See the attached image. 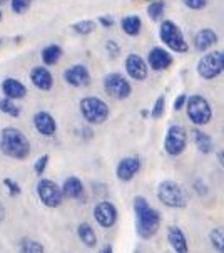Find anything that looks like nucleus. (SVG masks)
<instances>
[{"instance_id": "obj_1", "label": "nucleus", "mask_w": 224, "mask_h": 253, "mask_svg": "<svg viewBox=\"0 0 224 253\" xmlns=\"http://www.w3.org/2000/svg\"><path fill=\"white\" fill-rule=\"evenodd\" d=\"M132 210L136 216V233L142 240H150L156 237L161 228V213L159 210L150 207V203L144 196L137 195L132 201Z\"/></svg>"}, {"instance_id": "obj_2", "label": "nucleus", "mask_w": 224, "mask_h": 253, "mask_svg": "<svg viewBox=\"0 0 224 253\" xmlns=\"http://www.w3.org/2000/svg\"><path fill=\"white\" fill-rule=\"evenodd\" d=\"M32 146L27 136L19 127L5 126L0 131V153L15 161H25L30 156Z\"/></svg>"}, {"instance_id": "obj_3", "label": "nucleus", "mask_w": 224, "mask_h": 253, "mask_svg": "<svg viewBox=\"0 0 224 253\" xmlns=\"http://www.w3.org/2000/svg\"><path fill=\"white\" fill-rule=\"evenodd\" d=\"M79 113L89 126H101L111 116L109 104L99 96H84L79 101Z\"/></svg>"}, {"instance_id": "obj_4", "label": "nucleus", "mask_w": 224, "mask_h": 253, "mask_svg": "<svg viewBox=\"0 0 224 253\" xmlns=\"http://www.w3.org/2000/svg\"><path fill=\"white\" fill-rule=\"evenodd\" d=\"M159 39L164 44L169 52L174 54H186L189 50V44L183 34V29L179 27L174 20L162 19L159 22Z\"/></svg>"}, {"instance_id": "obj_5", "label": "nucleus", "mask_w": 224, "mask_h": 253, "mask_svg": "<svg viewBox=\"0 0 224 253\" xmlns=\"http://www.w3.org/2000/svg\"><path fill=\"white\" fill-rule=\"evenodd\" d=\"M184 109H186L187 119L196 127H204L213 121V116H214L213 106L201 94H191V96H187Z\"/></svg>"}, {"instance_id": "obj_6", "label": "nucleus", "mask_w": 224, "mask_h": 253, "mask_svg": "<svg viewBox=\"0 0 224 253\" xmlns=\"http://www.w3.org/2000/svg\"><path fill=\"white\" fill-rule=\"evenodd\" d=\"M157 198L164 207L172 210H184L187 207L186 193L172 179H162L157 184Z\"/></svg>"}, {"instance_id": "obj_7", "label": "nucleus", "mask_w": 224, "mask_h": 253, "mask_svg": "<svg viewBox=\"0 0 224 253\" xmlns=\"http://www.w3.org/2000/svg\"><path fill=\"white\" fill-rule=\"evenodd\" d=\"M196 72L202 81H214L224 72L223 50H208L196 64Z\"/></svg>"}, {"instance_id": "obj_8", "label": "nucleus", "mask_w": 224, "mask_h": 253, "mask_svg": "<svg viewBox=\"0 0 224 253\" xmlns=\"http://www.w3.org/2000/svg\"><path fill=\"white\" fill-rule=\"evenodd\" d=\"M104 91L109 97L115 101H126L132 94V84L127 76L120 74V72H109L102 79Z\"/></svg>"}, {"instance_id": "obj_9", "label": "nucleus", "mask_w": 224, "mask_h": 253, "mask_svg": "<svg viewBox=\"0 0 224 253\" xmlns=\"http://www.w3.org/2000/svg\"><path fill=\"white\" fill-rule=\"evenodd\" d=\"M187 148V131L181 124H171L164 134V151L167 156L178 158Z\"/></svg>"}, {"instance_id": "obj_10", "label": "nucleus", "mask_w": 224, "mask_h": 253, "mask_svg": "<svg viewBox=\"0 0 224 253\" xmlns=\"http://www.w3.org/2000/svg\"><path fill=\"white\" fill-rule=\"evenodd\" d=\"M36 193L40 200V203L44 207L54 210V208H59L64 201V196H62V191H60V186L55 181L49 178H40L36 184Z\"/></svg>"}, {"instance_id": "obj_11", "label": "nucleus", "mask_w": 224, "mask_h": 253, "mask_svg": "<svg viewBox=\"0 0 224 253\" xmlns=\"http://www.w3.org/2000/svg\"><path fill=\"white\" fill-rule=\"evenodd\" d=\"M94 220L101 228L104 230H109L112 226L117 223L119 220V211H117V207H115L112 201L109 200H101L96 203V207H94Z\"/></svg>"}, {"instance_id": "obj_12", "label": "nucleus", "mask_w": 224, "mask_h": 253, "mask_svg": "<svg viewBox=\"0 0 224 253\" xmlns=\"http://www.w3.org/2000/svg\"><path fill=\"white\" fill-rule=\"evenodd\" d=\"M124 71L129 79L137 81V83H144L149 77V67L146 64V59L141 54L131 52L124 59Z\"/></svg>"}, {"instance_id": "obj_13", "label": "nucleus", "mask_w": 224, "mask_h": 253, "mask_svg": "<svg viewBox=\"0 0 224 253\" xmlns=\"http://www.w3.org/2000/svg\"><path fill=\"white\" fill-rule=\"evenodd\" d=\"M62 79H64V83L67 85H71V87L82 89V87H87L90 84V71L85 64H80V62L72 64L67 69H64Z\"/></svg>"}, {"instance_id": "obj_14", "label": "nucleus", "mask_w": 224, "mask_h": 253, "mask_svg": "<svg viewBox=\"0 0 224 253\" xmlns=\"http://www.w3.org/2000/svg\"><path fill=\"white\" fill-rule=\"evenodd\" d=\"M174 62V55L172 52L166 49V47L156 45L148 52V59H146V64H148L149 71L154 72H162L167 71Z\"/></svg>"}, {"instance_id": "obj_15", "label": "nucleus", "mask_w": 224, "mask_h": 253, "mask_svg": "<svg viewBox=\"0 0 224 253\" xmlns=\"http://www.w3.org/2000/svg\"><path fill=\"white\" fill-rule=\"evenodd\" d=\"M141 169H142V161L137 154L126 156L117 163V166H115V178H117L120 183H129L139 174Z\"/></svg>"}, {"instance_id": "obj_16", "label": "nucleus", "mask_w": 224, "mask_h": 253, "mask_svg": "<svg viewBox=\"0 0 224 253\" xmlns=\"http://www.w3.org/2000/svg\"><path fill=\"white\" fill-rule=\"evenodd\" d=\"M29 79L32 85L36 89L42 92H50L54 89V84H55V79H54V74L50 72V69L44 64L40 66H34L30 69V74H29Z\"/></svg>"}, {"instance_id": "obj_17", "label": "nucleus", "mask_w": 224, "mask_h": 253, "mask_svg": "<svg viewBox=\"0 0 224 253\" xmlns=\"http://www.w3.org/2000/svg\"><path fill=\"white\" fill-rule=\"evenodd\" d=\"M32 124H34V129L40 136H44V138H52V136H55V132H57V121H55L52 113H49L45 109L34 113Z\"/></svg>"}, {"instance_id": "obj_18", "label": "nucleus", "mask_w": 224, "mask_h": 253, "mask_svg": "<svg viewBox=\"0 0 224 253\" xmlns=\"http://www.w3.org/2000/svg\"><path fill=\"white\" fill-rule=\"evenodd\" d=\"M64 200H74V201H84L85 200V186L82 179L77 176H67L60 186Z\"/></svg>"}, {"instance_id": "obj_19", "label": "nucleus", "mask_w": 224, "mask_h": 253, "mask_svg": "<svg viewBox=\"0 0 224 253\" xmlns=\"http://www.w3.org/2000/svg\"><path fill=\"white\" fill-rule=\"evenodd\" d=\"M0 89H2L3 97H8L12 101H20L24 97H27V85H25L22 81L15 79V77H5L0 84Z\"/></svg>"}, {"instance_id": "obj_20", "label": "nucleus", "mask_w": 224, "mask_h": 253, "mask_svg": "<svg viewBox=\"0 0 224 253\" xmlns=\"http://www.w3.org/2000/svg\"><path fill=\"white\" fill-rule=\"evenodd\" d=\"M219 42V36L214 29L204 27L201 31L196 32V36L192 37V47L199 52H208V50L213 49Z\"/></svg>"}, {"instance_id": "obj_21", "label": "nucleus", "mask_w": 224, "mask_h": 253, "mask_svg": "<svg viewBox=\"0 0 224 253\" xmlns=\"http://www.w3.org/2000/svg\"><path fill=\"white\" fill-rule=\"evenodd\" d=\"M167 243L172 248L174 253H189V243L186 238V233L176 225L167 226Z\"/></svg>"}, {"instance_id": "obj_22", "label": "nucleus", "mask_w": 224, "mask_h": 253, "mask_svg": "<svg viewBox=\"0 0 224 253\" xmlns=\"http://www.w3.org/2000/svg\"><path fill=\"white\" fill-rule=\"evenodd\" d=\"M192 143H194L196 149L201 154L208 156L214 151V141L211 138V134H208L206 131H202L201 127H194L192 129Z\"/></svg>"}, {"instance_id": "obj_23", "label": "nucleus", "mask_w": 224, "mask_h": 253, "mask_svg": "<svg viewBox=\"0 0 224 253\" xmlns=\"http://www.w3.org/2000/svg\"><path fill=\"white\" fill-rule=\"evenodd\" d=\"M120 29L129 37H137L142 31V19L137 14H129L120 19Z\"/></svg>"}, {"instance_id": "obj_24", "label": "nucleus", "mask_w": 224, "mask_h": 253, "mask_svg": "<svg viewBox=\"0 0 224 253\" xmlns=\"http://www.w3.org/2000/svg\"><path fill=\"white\" fill-rule=\"evenodd\" d=\"M62 55H64V49H62V45H59V44L45 45L40 52L42 64L47 67H52L55 64H59V61L62 59Z\"/></svg>"}, {"instance_id": "obj_25", "label": "nucleus", "mask_w": 224, "mask_h": 253, "mask_svg": "<svg viewBox=\"0 0 224 253\" xmlns=\"http://www.w3.org/2000/svg\"><path fill=\"white\" fill-rule=\"evenodd\" d=\"M77 237H79V240L87 248L97 247V235L92 226H90V223H87V221L79 223V226H77Z\"/></svg>"}, {"instance_id": "obj_26", "label": "nucleus", "mask_w": 224, "mask_h": 253, "mask_svg": "<svg viewBox=\"0 0 224 253\" xmlns=\"http://www.w3.org/2000/svg\"><path fill=\"white\" fill-rule=\"evenodd\" d=\"M146 12L152 22H161L166 14V2L164 0H149Z\"/></svg>"}, {"instance_id": "obj_27", "label": "nucleus", "mask_w": 224, "mask_h": 253, "mask_svg": "<svg viewBox=\"0 0 224 253\" xmlns=\"http://www.w3.org/2000/svg\"><path fill=\"white\" fill-rule=\"evenodd\" d=\"M96 27H97V22L96 20H92V19H82V20H77V22H74L71 25V29H72V32H75L77 36H90L94 31H96Z\"/></svg>"}, {"instance_id": "obj_28", "label": "nucleus", "mask_w": 224, "mask_h": 253, "mask_svg": "<svg viewBox=\"0 0 224 253\" xmlns=\"http://www.w3.org/2000/svg\"><path fill=\"white\" fill-rule=\"evenodd\" d=\"M0 113H3L8 118H20V114H22V109H20V106L17 104V101H12L8 99V97H0Z\"/></svg>"}, {"instance_id": "obj_29", "label": "nucleus", "mask_w": 224, "mask_h": 253, "mask_svg": "<svg viewBox=\"0 0 224 253\" xmlns=\"http://www.w3.org/2000/svg\"><path fill=\"white\" fill-rule=\"evenodd\" d=\"M209 243L213 247V250L216 253H224V233H223V228H213L209 231Z\"/></svg>"}, {"instance_id": "obj_30", "label": "nucleus", "mask_w": 224, "mask_h": 253, "mask_svg": "<svg viewBox=\"0 0 224 253\" xmlns=\"http://www.w3.org/2000/svg\"><path fill=\"white\" fill-rule=\"evenodd\" d=\"M19 248H20V253H45L44 245L32 238H22L19 243Z\"/></svg>"}, {"instance_id": "obj_31", "label": "nucleus", "mask_w": 224, "mask_h": 253, "mask_svg": "<svg viewBox=\"0 0 224 253\" xmlns=\"http://www.w3.org/2000/svg\"><path fill=\"white\" fill-rule=\"evenodd\" d=\"M34 0H8L10 3V10L17 15H24L29 12V8L32 7Z\"/></svg>"}, {"instance_id": "obj_32", "label": "nucleus", "mask_w": 224, "mask_h": 253, "mask_svg": "<svg viewBox=\"0 0 224 253\" xmlns=\"http://www.w3.org/2000/svg\"><path fill=\"white\" fill-rule=\"evenodd\" d=\"M3 186H5V190L8 193V196H12V198H19L20 195H22V188H20V184L15 181V179L12 178H3L2 179Z\"/></svg>"}, {"instance_id": "obj_33", "label": "nucleus", "mask_w": 224, "mask_h": 253, "mask_svg": "<svg viewBox=\"0 0 224 253\" xmlns=\"http://www.w3.org/2000/svg\"><path fill=\"white\" fill-rule=\"evenodd\" d=\"M164 111H166V96L161 94V96H157L156 101H154V106H152V109H150V118L159 119L164 114Z\"/></svg>"}, {"instance_id": "obj_34", "label": "nucleus", "mask_w": 224, "mask_h": 253, "mask_svg": "<svg viewBox=\"0 0 224 253\" xmlns=\"http://www.w3.org/2000/svg\"><path fill=\"white\" fill-rule=\"evenodd\" d=\"M49 154H42V156H38L36 163H34V171H36L37 176H42V174L45 173L47 166H49Z\"/></svg>"}, {"instance_id": "obj_35", "label": "nucleus", "mask_w": 224, "mask_h": 253, "mask_svg": "<svg viewBox=\"0 0 224 253\" xmlns=\"http://www.w3.org/2000/svg\"><path fill=\"white\" fill-rule=\"evenodd\" d=\"M106 52L109 55L111 59H117L120 57V52H122V49H120L119 42L114 41V39H109V41L106 42Z\"/></svg>"}, {"instance_id": "obj_36", "label": "nucleus", "mask_w": 224, "mask_h": 253, "mask_svg": "<svg viewBox=\"0 0 224 253\" xmlns=\"http://www.w3.org/2000/svg\"><path fill=\"white\" fill-rule=\"evenodd\" d=\"M183 5L189 8V10H194V12H199V10H204L208 7L209 0H181Z\"/></svg>"}, {"instance_id": "obj_37", "label": "nucleus", "mask_w": 224, "mask_h": 253, "mask_svg": "<svg viewBox=\"0 0 224 253\" xmlns=\"http://www.w3.org/2000/svg\"><path fill=\"white\" fill-rule=\"evenodd\" d=\"M96 22H97V25H101V27L111 29V27H114L115 20H114V17H112V15H99L96 19Z\"/></svg>"}, {"instance_id": "obj_38", "label": "nucleus", "mask_w": 224, "mask_h": 253, "mask_svg": "<svg viewBox=\"0 0 224 253\" xmlns=\"http://www.w3.org/2000/svg\"><path fill=\"white\" fill-rule=\"evenodd\" d=\"M192 188H194V191L197 193V196H208V193H209L208 184L202 181V179H196L194 184H192Z\"/></svg>"}, {"instance_id": "obj_39", "label": "nucleus", "mask_w": 224, "mask_h": 253, "mask_svg": "<svg viewBox=\"0 0 224 253\" xmlns=\"http://www.w3.org/2000/svg\"><path fill=\"white\" fill-rule=\"evenodd\" d=\"M186 99H187V94L181 92L179 96L174 99V102H172V109H174V111H183L184 104H186Z\"/></svg>"}, {"instance_id": "obj_40", "label": "nucleus", "mask_w": 224, "mask_h": 253, "mask_svg": "<svg viewBox=\"0 0 224 253\" xmlns=\"http://www.w3.org/2000/svg\"><path fill=\"white\" fill-rule=\"evenodd\" d=\"M99 253H114V250H112V247L111 245H104L101 248V252Z\"/></svg>"}, {"instance_id": "obj_41", "label": "nucleus", "mask_w": 224, "mask_h": 253, "mask_svg": "<svg viewBox=\"0 0 224 253\" xmlns=\"http://www.w3.org/2000/svg\"><path fill=\"white\" fill-rule=\"evenodd\" d=\"M5 220V208H3V205L0 203V223Z\"/></svg>"}, {"instance_id": "obj_42", "label": "nucleus", "mask_w": 224, "mask_h": 253, "mask_svg": "<svg viewBox=\"0 0 224 253\" xmlns=\"http://www.w3.org/2000/svg\"><path fill=\"white\" fill-rule=\"evenodd\" d=\"M216 156H218V161H219V163H221V165H223V161H224V154H223V151H218V154H216Z\"/></svg>"}, {"instance_id": "obj_43", "label": "nucleus", "mask_w": 224, "mask_h": 253, "mask_svg": "<svg viewBox=\"0 0 224 253\" xmlns=\"http://www.w3.org/2000/svg\"><path fill=\"white\" fill-rule=\"evenodd\" d=\"M141 114H142V118H148V116H149V113H148L146 109H142V111H141Z\"/></svg>"}, {"instance_id": "obj_44", "label": "nucleus", "mask_w": 224, "mask_h": 253, "mask_svg": "<svg viewBox=\"0 0 224 253\" xmlns=\"http://www.w3.org/2000/svg\"><path fill=\"white\" fill-rule=\"evenodd\" d=\"M5 3H8V0H0V7H3Z\"/></svg>"}, {"instance_id": "obj_45", "label": "nucleus", "mask_w": 224, "mask_h": 253, "mask_svg": "<svg viewBox=\"0 0 224 253\" xmlns=\"http://www.w3.org/2000/svg\"><path fill=\"white\" fill-rule=\"evenodd\" d=\"M2 19H3V14H2V8H0V22H2Z\"/></svg>"}, {"instance_id": "obj_46", "label": "nucleus", "mask_w": 224, "mask_h": 253, "mask_svg": "<svg viewBox=\"0 0 224 253\" xmlns=\"http://www.w3.org/2000/svg\"><path fill=\"white\" fill-rule=\"evenodd\" d=\"M2 44H3V41H2V39H0V47H2Z\"/></svg>"}]
</instances>
